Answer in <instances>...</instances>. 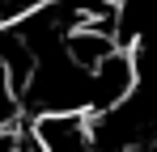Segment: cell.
<instances>
[{
	"mask_svg": "<svg viewBox=\"0 0 157 152\" xmlns=\"http://www.w3.org/2000/svg\"><path fill=\"white\" fill-rule=\"evenodd\" d=\"M136 89H140V63L128 47H119L89 72V118H102L110 110H119Z\"/></svg>",
	"mask_w": 157,
	"mask_h": 152,
	"instance_id": "cell-1",
	"label": "cell"
},
{
	"mask_svg": "<svg viewBox=\"0 0 157 152\" xmlns=\"http://www.w3.org/2000/svg\"><path fill=\"white\" fill-rule=\"evenodd\" d=\"M17 152H43L38 144H34V135H30V127H26V131H17Z\"/></svg>",
	"mask_w": 157,
	"mask_h": 152,
	"instance_id": "cell-2",
	"label": "cell"
}]
</instances>
